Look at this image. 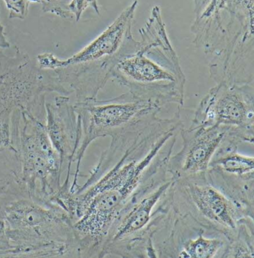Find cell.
Masks as SVG:
<instances>
[{
  "mask_svg": "<svg viewBox=\"0 0 254 258\" xmlns=\"http://www.w3.org/2000/svg\"><path fill=\"white\" fill-rule=\"evenodd\" d=\"M10 47V43L5 34L4 27L0 23V49H9Z\"/></svg>",
  "mask_w": 254,
  "mask_h": 258,
  "instance_id": "cell-17",
  "label": "cell"
},
{
  "mask_svg": "<svg viewBox=\"0 0 254 258\" xmlns=\"http://www.w3.org/2000/svg\"><path fill=\"white\" fill-rule=\"evenodd\" d=\"M254 0H194L195 43L213 60L231 61L253 50Z\"/></svg>",
  "mask_w": 254,
  "mask_h": 258,
  "instance_id": "cell-5",
  "label": "cell"
},
{
  "mask_svg": "<svg viewBox=\"0 0 254 258\" xmlns=\"http://www.w3.org/2000/svg\"><path fill=\"white\" fill-rule=\"evenodd\" d=\"M139 34L137 47L119 60L111 79L138 97L182 108L186 78L159 6L151 9Z\"/></svg>",
  "mask_w": 254,
  "mask_h": 258,
  "instance_id": "cell-2",
  "label": "cell"
},
{
  "mask_svg": "<svg viewBox=\"0 0 254 258\" xmlns=\"http://www.w3.org/2000/svg\"><path fill=\"white\" fill-rule=\"evenodd\" d=\"M175 181L170 177L127 207L110 230L100 257H158L154 238L173 208Z\"/></svg>",
  "mask_w": 254,
  "mask_h": 258,
  "instance_id": "cell-6",
  "label": "cell"
},
{
  "mask_svg": "<svg viewBox=\"0 0 254 258\" xmlns=\"http://www.w3.org/2000/svg\"><path fill=\"white\" fill-rule=\"evenodd\" d=\"M173 205L183 218L227 241L234 238L242 219L253 218L210 182L206 172L176 180Z\"/></svg>",
  "mask_w": 254,
  "mask_h": 258,
  "instance_id": "cell-7",
  "label": "cell"
},
{
  "mask_svg": "<svg viewBox=\"0 0 254 258\" xmlns=\"http://www.w3.org/2000/svg\"><path fill=\"white\" fill-rule=\"evenodd\" d=\"M9 12L11 19L24 20L27 15L29 0H3Z\"/></svg>",
  "mask_w": 254,
  "mask_h": 258,
  "instance_id": "cell-16",
  "label": "cell"
},
{
  "mask_svg": "<svg viewBox=\"0 0 254 258\" xmlns=\"http://www.w3.org/2000/svg\"><path fill=\"white\" fill-rule=\"evenodd\" d=\"M253 83H217L200 102L190 126L225 127L238 144L253 145Z\"/></svg>",
  "mask_w": 254,
  "mask_h": 258,
  "instance_id": "cell-9",
  "label": "cell"
},
{
  "mask_svg": "<svg viewBox=\"0 0 254 258\" xmlns=\"http://www.w3.org/2000/svg\"><path fill=\"white\" fill-rule=\"evenodd\" d=\"M239 144L227 138L215 152L210 168L239 177L254 176L253 157L238 153Z\"/></svg>",
  "mask_w": 254,
  "mask_h": 258,
  "instance_id": "cell-12",
  "label": "cell"
},
{
  "mask_svg": "<svg viewBox=\"0 0 254 258\" xmlns=\"http://www.w3.org/2000/svg\"><path fill=\"white\" fill-rule=\"evenodd\" d=\"M182 128L178 110L172 117L156 116L111 137L69 200L80 257H100L110 230L127 207L171 177L168 163Z\"/></svg>",
  "mask_w": 254,
  "mask_h": 258,
  "instance_id": "cell-1",
  "label": "cell"
},
{
  "mask_svg": "<svg viewBox=\"0 0 254 258\" xmlns=\"http://www.w3.org/2000/svg\"><path fill=\"white\" fill-rule=\"evenodd\" d=\"M81 123L82 138L73 159L76 163L70 189L78 186L77 181L83 155L96 140L113 137L145 119L159 116L164 105L156 101L143 99L128 92L107 100L89 99L74 104Z\"/></svg>",
  "mask_w": 254,
  "mask_h": 258,
  "instance_id": "cell-8",
  "label": "cell"
},
{
  "mask_svg": "<svg viewBox=\"0 0 254 258\" xmlns=\"http://www.w3.org/2000/svg\"><path fill=\"white\" fill-rule=\"evenodd\" d=\"M139 2L134 0L95 40L78 53L60 59L52 52L40 54V68L53 71L68 96L75 93L76 102L97 99L111 79L119 60L137 47L132 27Z\"/></svg>",
  "mask_w": 254,
  "mask_h": 258,
  "instance_id": "cell-3",
  "label": "cell"
},
{
  "mask_svg": "<svg viewBox=\"0 0 254 258\" xmlns=\"http://www.w3.org/2000/svg\"><path fill=\"white\" fill-rule=\"evenodd\" d=\"M46 128L49 139L67 170L64 182L70 181L71 166L82 138L81 123L69 96L59 95L45 103Z\"/></svg>",
  "mask_w": 254,
  "mask_h": 258,
  "instance_id": "cell-11",
  "label": "cell"
},
{
  "mask_svg": "<svg viewBox=\"0 0 254 258\" xmlns=\"http://www.w3.org/2000/svg\"><path fill=\"white\" fill-rule=\"evenodd\" d=\"M182 149L172 155L168 173L176 180L205 173L221 144L230 138V129L223 126L192 127L180 131Z\"/></svg>",
  "mask_w": 254,
  "mask_h": 258,
  "instance_id": "cell-10",
  "label": "cell"
},
{
  "mask_svg": "<svg viewBox=\"0 0 254 258\" xmlns=\"http://www.w3.org/2000/svg\"><path fill=\"white\" fill-rule=\"evenodd\" d=\"M253 218L245 217L238 225L234 238L227 241L221 257H254Z\"/></svg>",
  "mask_w": 254,
  "mask_h": 258,
  "instance_id": "cell-14",
  "label": "cell"
},
{
  "mask_svg": "<svg viewBox=\"0 0 254 258\" xmlns=\"http://www.w3.org/2000/svg\"><path fill=\"white\" fill-rule=\"evenodd\" d=\"M53 1H63V0H29V2H35V3H43V4L45 5V7L49 6V4H51V3Z\"/></svg>",
  "mask_w": 254,
  "mask_h": 258,
  "instance_id": "cell-18",
  "label": "cell"
},
{
  "mask_svg": "<svg viewBox=\"0 0 254 258\" xmlns=\"http://www.w3.org/2000/svg\"><path fill=\"white\" fill-rule=\"evenodd\" d=\"M11 141L19 155L21 181L29 198L53 206L65 168L48 135L46 116L16 110L11 119Z\"/></svg>",
  "mask_w": 254,
  "mask_h": 258,
  "instance_id": "cell-4",
  "label": "cell"
},
{
  "mask_svg": "<svg viewBox=\"0 0 254 258\" xmlns=\"http://www.w3.org/2000/svg\"><path fill=\"white\" fill-rule=\"evenodd\" d=\"M206 232L208 231L201 230L195 238H187L183 241L177 257H221L223 250L227 243V239L221 235L207 237Z\"/></svg>",
  "mask_w": 254,
  "mask_h": 258,
  "instance_id": "cell-13",
  "label": "cell"
},
{
  "mask_svg": "<svg viewBox=\"0 0 254 258\" xmlns=\"http://www.w3.org/2000/svg\"><path fill=\"white\" fill-rule=\"evenodd\" d=\"M90 7L94 9L99 15L98 0H71L66 6L68 12L75 17L76 21L80 20L84 11Z\"/></svg>",
  "mask_w": 254,
  "mask_h": 258,
  "instance_id": "cell-15",
  "label": "cell"
}]
</instances>
